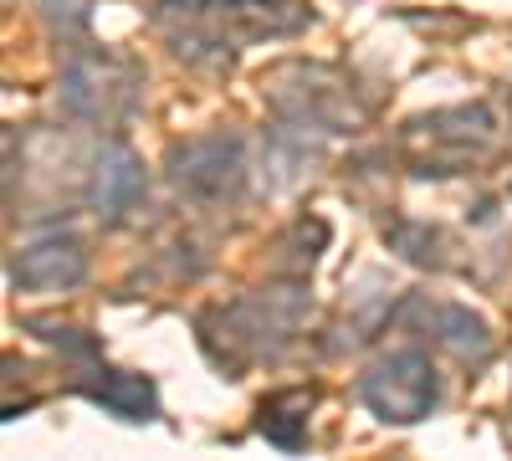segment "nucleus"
Instances as JSON below:
<instances>
[{
  "instance_id": "obj_7",
  "label": "nucleus",
  "mask_w": 512,
  "mask_h": 461,
  "mask_svg": "<svg viewBox=\"0 0 512 461\" xmlns=\"http://www.w3.org/2000/svg\"><path fill=\"white\" fill-rule=\"evenodd\" d=\"M93 400H103L108 410H118L123 421H144V415L154 410V385L149 380H134V374H108V385H98Z\"/></svg>"
},
{
  "instance_id": "obj_5",
  "label": "nucleus",
  "mask_w": 512,
  "mask_h": 461,
  "mask_svg": "<svg viewBox=\"0 0 512 461\" xmlns=\"http://www.w3.org/2000/svg\"><path fill=\"white\" fill-rule=\"evenodd\" d=\"M308 410H313V390H282L272 400H262V436L282 451H297L303 446V431H308Z\"/></svg>"
},
{
  "instance_id": "obj_6",
  "label": "nucleus",
  "mask_w": 512,
  "mask_h": 461,
  "mask_svg": "<svg viewBox=\"0 0 512 461\" xmlns=\"http://www.w3.org/2000/svg\"><path fill=\"white\" fill-rule=\"evenodd\" d=\"M139 190H144V170H139V159L128 154V149H103V159H98V205L108 216H118V211H128V205L139 200Z\"/></svg>"
},
{
  "instance_id": "obj_4",
  "label": "nucleus",
  "mask_w": 512,
  "mask_h": 461,
  "mask_svg": "<svg viewBox=\"0 0 512 461\" xmlns=\"http://www.w3.org/2000/svg\"><path fill=\"white\" fill-rule=\"evenodd\" d=\"M16 287H41V292H57V287H77L88 277V251L72 236H57V241H41V246H26L16 267H11Z\"/></svg>"
},
{
  "instance_id": "obj_2",
  "label": "nucleus",
  "mask_w": 512,
  "mask_h": 461,
  "mask_svg": "<svg viewBox=\"0 0 512 461\" xmlns=\"http://www.w3.org/2000/svg\"><path fill=\"white\" fill-rule=\"evenodd\" d=\"M364 405L379 415V421H395V426H410V421H420V415H431V405H436L431 359L415 354V349L379 359L364 374Z\"/></svg>"
},
{
  "instance_id": "obj_3",
  "label": "nucleus",
  "mask_w": 512,
  "mask_h": 461,
  "mask_svg": "<svg viewBox=\"0 0 512 461\" xmlns=\"http://www.w3.org/2000/svg\"><path fill=\"white\" fill-rule=\"evenodd\" d=\"M195 16L226 47L262 41V36H287V31H303L313 21V11L297 6V0H195Z\"/></svg>"
},
{
  "instance_id": "obj_1",
  "label": "nucleus",
  "mask_w": 512,
  "mask_h": 461,
  "mask_svg": "<svg viewBox=\"0 0 512 461\" xmlns=\"http://www.w3.org/2000/svg\"><path fill=\"white\" fill-rule=\"evenodd\" d=\"M405 149L420 175H461L477 164V154L492 149V118L487 108H451V113L415 118Z\"/></svg>"
}]
</instances>
